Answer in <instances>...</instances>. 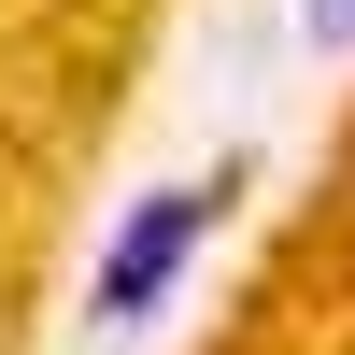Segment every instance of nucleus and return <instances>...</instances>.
Instances as JSON below:
<instances>
[{
    "label": "nucleus",
    "mask_w": 355,
    "mask_h": 355,
    "mask_svg": "<svg viewBox=\"0 0 355 355\" xmlns=\"http://www.w3.org/2000/svg\"><path fill=\"white\" fill-rule=\"evenodd\" d=\"M227 214V185H157L128 227H114V256H100V284H85V313L100 327H128V313H157L171 299V270H185V242Z\"/></svg>",
    "instance_id": "f257e3e1"
},
{
    "label": "nucleus",
    "mask_w": 355,
    "mask_h": 355,
    "mask_svg": "<svg viewBox=\"0 0 355 355\" xmlns=\"http://www.w3.org/2000/svg\"><path fill=\"white\" fill-rule=\"evenodd\" d=\"M327 28H341V43H355V0H327Z\"/></svg>",
    "instance_id": "f03ea898"
}]
</instances>
